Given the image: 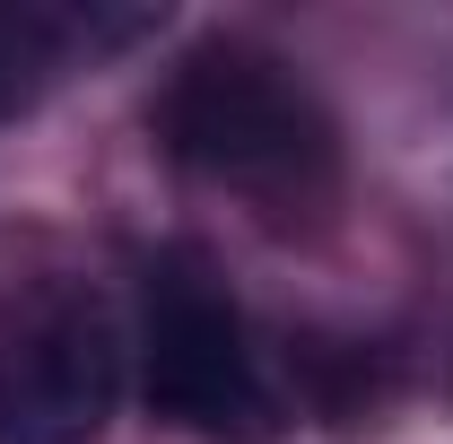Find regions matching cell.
I'll return each mask as SVG.
<instances>
[{
    "mask_svg": "<svg viewBox=\"0 0 453 444\" xmlns=\"http://www.w3.org/2000/svg\"><path fill=\"white\" fill-rule=\"evenodd\" d=\"M149 122H157L174 166H192L219 192H244L271 218H305L332 201V174H340L332 113L253 44L183 53Z\"/></svg>",
    "mask_w": 453,
    "mask_h": 444,
    "instance_id": "obj_1",
    "label": "cell"
},
{
    "mask_svg": "<svg viewBox=\"0 0 453 444\" xmlns=\"http://www.w3.org/2000/svg\"><path fill=\"white\" fill-rule=\"evenodd\" d=\"M140 392L149 410L192 427L210 444H271V392L253 375L244 323L226 305V287L192 253L149 262V296H140Z\"/></svg>",
    "mask_w": 453,
    "mask_h": 444,
    "instance_id": "obj_2",
    "label": "cell"
},
{
    "mask_svg": "<svg viewBox=\"0 0 453 444\" xmlns=\"http://www.w3.org/2000/svg\"><path fill=\"white\" fill-rule=\"evenodd\" d=\"M122 392V332L105 296L35 279L0 296V444H96Z\"/></svg>",
    "mask_w": 453,
    "mask_h": 444,
    "instance_id": "obj_3",
    "label": "cell"
},
{
    "mask_svg": "<svg viewBox=\"0 0 453 444\" xmlns=\"http://www.w3.org/2000/svg\"><path fill=\"white\" fill-rule=\"evenodd\" d=\"M79 35H88V18H70V9L0 0V122H9V113H27L44 88H53V70L70 61Z\"/></svg>",
    "mask_w": 453,
    "mask_h": 444,
    "instance_id": "obj_4",
    "label": "cell"
},
{
    "mask_svg": "<svg viewBox=\"0 0 453 444\" xmlns=\"http://www.w3.org/2000/svg\"><path fill=\"white\" fill-rule=\"evenodd\" d=\"M296 384L314 392L323 418H357V410L384 392V357L357 348V340H305V348H296Z\"/></svg>",
    "mask_w": 453,
    "mask_h": 444,
    "instance_id": "obj_5",
    "label": "cell"
}]
</instances>
